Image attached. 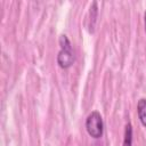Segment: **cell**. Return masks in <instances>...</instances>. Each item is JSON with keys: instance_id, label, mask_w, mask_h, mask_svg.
Instances as JSON below:
<instances>
[{"instance_id": "5", "label": "cell", "mask_w": 146, "mask_h": 146, "mask_svg": "<svg viewBox=\"0 0 146 146\" xmlns=\"http://www.w3.org/2000/svg\"><path fill=\"white\" fill-rule=\"evenodd\" d=\"M123 146H132V127H131L130 123H128L125 125Z\"/></svg>"}, {"instance_id": "6", "label": "cell", "mask_w": 146, "mask_h": 146, "mask_svg": "<svg viewBox=\"0 0 146 146\" xmlns=\"http://www.w3.org/2000/svg\"><path fill=\"white\" fill-rule=\"evenodd\" d=\"M144 19H145V30H146V11H145V15H144Z\"/></svg>"}, {"instance_id": "2", "label": "cell", "mask_w": 146, "mask_h": 146, "mask_svg": "<svg viewBox=\"0 0 146 146\" xmlns=\"http://www.w3.org/2000/svg\"><path fill=\"white\" fill-rule=\"evenodd\" d=\"M86 129L87 132L95 139H98L103 136L104 123L103 117L98 111H94L88 115L86 120Z\"/></svg>"}, {"instance_id": "4", "label": "cell", "mask_w": 146, "mask_h": 146, "mask_svg": "<svg viewBox=\"0 0 146 146\" xmlns=\"http://www.w3.org/2000/svg\"><path fill=\"white\" fill-rule=\"evenodd\" d=\"M137 112H138V117L144 127H146V99L140 98L137 104Z\"/></svg>"}, {"instance_id": "1", "label": "cell", "mask_w": 146, "mask_h": 146, "mask_svg": "<svg viewBox=\"0 0 146 146\" xmlns=\"http://www.w3.org/2000/svg\"><path fill=\"white\" fill-rule=\"evenodd\" d=\"M59 46H60V50L58 51L57 55V63L62 68H68L73 65L75 60V55L72 44L65 34H62L59 36Z\"/></svg>"}, {"instance_id": "3", "label": "cell", "mask_w": 146, "mask_h": 146, "mask_svg": "<svg viewBox=\"0 0 146 146\" xmlns=\"http://www.w3.org/2000/svg\"><path fill=\"white\" fill-rule=\"evenodd\" d=\"M97 16H98L97 2L94 1L92 5L90 6V10H89V32H94V29H95V25H96V21H97Z\"/></svg>"}]
</instances>
